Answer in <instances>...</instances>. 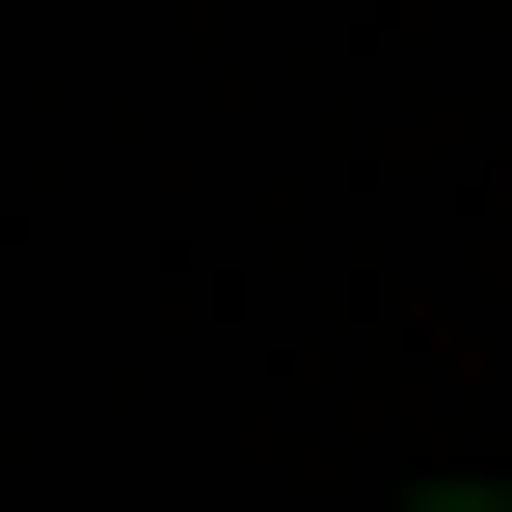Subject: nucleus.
<instances>
[{
    "label": "nucleus",
    "instance_id": "1",
    "mask_svg": "<svg viewBox=\"0 0 512 512\" xmlns=\"http://www.w3.org/2000/svg\"><path fill=\"white\" fill-rule=\"evenodd\" d=\"M405 512H512V486H405Z\"/></svg>",
    "mask_w": 512,
    "mask_h": 512
}]
</instances>
